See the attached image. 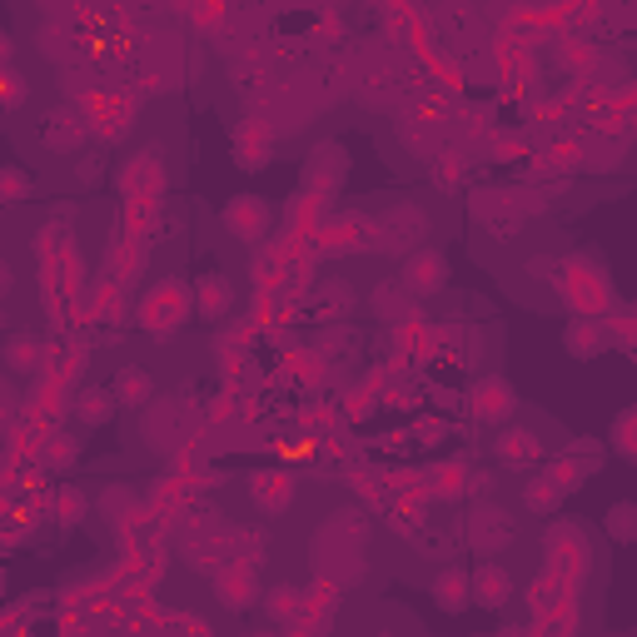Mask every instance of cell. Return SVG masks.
I'll return each mask as SVG.
<instances>
[{
  "label": "cell",
  "mask_w": 637,
  "mask_h": 637,
  "mask_svg": "<svg viewBox=\"0 0 637 637\" xmlns=\"http://www.w3.org/2000/svg\"><path fill=\"white\" fill-rule=\"evenodd\" d=\"M513 538H519V523H513V513L498 503H478L469 513V544L478 548L484 558H498L513 548Z\"/></svg>",
  "instance_id": "cell-1"
},
{
  "label": "cell",
  "mask_w": 637,
  "mask_h": 637,
  "mask_svg": "<svg viewBox=\"0 0 637 637\" xmlns=\"http://www.w3.org/2000/svg\"><path fill=\"white\" fill-rule=\"evenodd\" d=\"M469 409H473L478 424L503 428V424L519 419V389H513L503 374H484L478 384H473V394H469Z\"/></svg>",
  "instance_id": "cell-2"
},
{
  "label": "cell",
  "mask_w": 637,
  "mask_h": 637,
  "mask_svg": "<svg viewBox=\"0 0 637 637\" xmlns=\"http://www.w3.org/2000/svg\"><path fill=\"white\" fill-rule=\"evenodd\" d=\"M578 484H583V469L553 463V469H544L538 478H528V484H523V508H528V513H538V519H548V513H558V508H563V498L573 494Z\"/></svg>",
  "instance_id": "cell-3"
},
{
  "label": "cell",
  "mask_w": 637,
  "mask_h": 637,
  "mask_svg": "<svg viewBox=\"0 0 637 637\" xmlns=\"http://www.w3.org/2000/svg\"><path fill=\"white\" fill-rule=\"evenodd\" d=\"M249 503L260 508L264 519H279V513H289L295 508V473H284V469H260V473H249Z\"/></svg>",
  "instance_id": "cell-4"
},
{
  "label": "cell",
  "mask_w": 637,
  "mask_h": 637,
  "mask_svg": "<svg viewBox=\"0 0 637 637\" xmlns=\"http://www.w3.org/2000/svg\"><path fill=\"white\" fill-rule=\"evenodd\" d=\"M399 284L413 299H434L438 289L449 284V260H444L438 249H413L409 260H403V270H399Z\"/></svg>",
  "instance_id": "cell-5"
},
{
  "label": "cell",
  "mask_w": 637,
  "mask_h": 637,
  "mask_svg": "<svg viewBox=\"0 0 637 637\" xmlns=\"http://www.w3.org/2000/svg\"><path fill=\"white\" fill-rule=\"evenodd\" d=\"M544 453H548V438H538L523 424H503L494 438V459L503 463V469L523 473V469H533V463H544Z\"/></svg>",
  "instance_id": "cell-6"
},
{
  "label": "cell",
  "mask_w": 637,
  "mask_h": 637,
  "mask_svg": "<svg viewBox=\"0 0 637 637\" xmlns=\"http://www.w3.org/2000/svg\"><path fill=\"white\" fill-rule=\"evenodd\" d=\"M513 598H519V578H513L498 558H488V563L473 567V602H478V608L498 613V608H508Z\"/></svg>",
  "instance_id": "cell-7"
},
{
  "label": "cell",
  "mask_w": 637,
  "mask_h": 637,
  "mask_svg": "<svg viewBox=\"0 0 637 637\" xmlns=\"http://www.w3.org/2000/svg\"><path fill=\"white\" fill-rule=\"evenodd\" d=\"M225 229L235 239H245V245H254V239H264V229H270V220H274V210L260 200V195H239V200H229L225 204Z\"/></svg>",
  "instance_id": "cell-8"
},
{
  "label": "cell",
  "mask_w": 637,
  "mask_h": 637,
  "mask_svg": "<svg viewBox=\"0 0 637 637\" xmlns=\"http://www.w3.org/2000/svg\"><path fill=\"white\" fill-rule=\"evenodd\" d=\"M214 598H220V608H229V613H245V608H254V598H260V578H254V563H229L214 573Z\"/></svg>",
  "instance_id": "cell-9"
},
{
  "label": "cell",
  "mask_w": 637,
  "mask_h": 637,
  "mask_svg": "<svg viewBox=\"0 0 637 637\" xmlns=\"http://www.w3.org/2000/svg\"><path fill=\"white\" fill-rule=\"evenodd\" d=\"M185 314H189V299L179 295V289H170L165 284V299H160V289H154L150 299H145V309H140V324L154 334V339H170V334L185 324Z\"/></svg>",
  "instance_id": "cell-10"
},
{
  "label": "cell",
  "mask_w": 637,
  "mask_h": 637,
  "mask_svg": "<svg viewBox=\"0 0 637 637\" xmlns=\"http://www.w3.org/2000/svg\"><path fill=\"white\" fill-rule=\"evenodd\" d=\"M85 130H90V125H85L80 110H55V115L40 120V145L55 154H71L85 145Z\"/></svg>",
  "instance_id": "cell-11"
},
{
  "label": "cell",
  "mask_w": 637,
  "mask_h": 637,
  "mask_svg": "<svg viewBox=\"0 0 637 637\" xmlns=\"http://www.w3.org/2000/svg\"><path fill=\"white\" fill-rule=\"evenodd\" d=\"M434 602L444 608V613H463V608H473V573L459 563H449L444 573H434Z\"/></svg>",
  "instance_id": "cell-12"
},
{
  "label": "cell",
  "mask_w": 637,
  "mask_h": 637,
  "mask_svg": "<svg viewBox=\"0 0 637 637\" xmlns=\"http://www.w3.org/2000/svg\"><path fill=\"white\" fill-rule=\"evenodd\" d=\"M110 389H115L120 409H145L154 399V374L140 364H120L115 378H110Z\"/></svg>",
  "instance_id": "cell-13"
},
{
  "label": "cell",
  "mask_w": 637,
  "mask_h": 637,
  "mask_svg": "<svg viewBox=\"0 0 637 637\" xmlns=\"http://www.w3.org/2000/svg\"><path fill=\"white\" fill-rule=\"evenodd\" d=\"M563 349L573 359H598L608 349V329H602V318H573L563 329Z\"/></svg>",
  "instance_id": "cell-14"
},
{
  "label": "cell",
  "mask_w": 637,
  "mask_h": 637,
  "mask_svg": "<svg viewBox=\"0 0 637 637\" xmlns=\"http://www.w3.org/2000/svg\"><path fill=\"white\" fill-rule=\"evenodd\" d=\"M428 229V214L413 210V204H399V210L384 214V239H389V249H409L413 239H424Z\"/></svg>",
  "instance_id": "cell-15"
},
{
  "label": "cell",
  "mask_w": 637,
  "mask_h": 637,
  "mask_svg": "<svg viewBox=\"0 0 637 637\" xmlns=\"http://www.w3.org/2000/svg\"><path fill=\"white\" fill-rule=\"evenodd\" d=\"M229 304H235V284L225 279V274H204L200 284H195V309H200V318H225Z\"/></svg>",
  "instance_id": "cell-16"
},
{
  "label": "cell",
  "mask_w": 637,
  "mask_h": 637,
  "mask_svg": "<svg viewBox=\"0 0 637 637\" xmlns=\"http://www.w3.org/2000/svg\"><path fill=\"white\" fill-rule=\"evenodd\" d=\"M71 409H75V419H80L85 428H105L110 419H115L120 399H115V389H80Z\"/></svg>",
  "instance_id": "cell-17"
},
{
  "label": "cell",
  "mask_w": 637,
  "mask_h": 637,
  "mask_svg": "<svg viewBox=\"0 0 637 637\" xmlns=\"http://www.w3.org/2000/svg\"><path fill=\"white\" fill-rule=\"evenodd\" d=\"M602 533H608L617 548H633V544H637V503H633V498H623V503L608 508V519H602Z\"/></svg>",
  "instance_id": "cell-18"
},
{
  "label": "cell",
  "mask_w": 637,
  "mask_h": 637,
  "mask_svg": "<svg viewBox=\"0 0 637 637\" xmlns=\"http://www.w3.org/2000/svg\"><path fill=\"white\" fill-rule=\"evenodd\" d=\"M608 444H613L617 459L637 463V403H633V409H623V413L613 419V428H608Z\"/></svg>",
  "instance_id": "cell-19"
},
{
  "label": "cell",
  "mask_w": 637,
  "mask_h": 637,
  "mask_svg": "<svg viewBox=\"0 0 637 637\" xmlns=\"http://www.w3.org/2000/svg\"><path fill=\"white\" fill-rule=\"evenodd\" d=\"M409 299H413V295L403 289L399 279H384V284L374 289V314H378V318H399L403 309H409Z\"/></svg>",
  "instance_id": "cell-20"
},
{
  "label": "cell",
  "mask_w": 637,
  "mask_h": 637,
  "mask_svg": "<svg viewBox=\"0 0 637 637\" xmlns=\"http://www.w3.org/2000/svg\"><path fill=\"white\" fill-rule=\"evenodd\" d=\"M399 140L409 154H419V160H428V154H438V135L428 130V125H419V120H409V125H399Z\"/></svg>",
  "instance_id": "cell-21"
},
{
  "label": "cell",
  "mask_w": 637,
  "mask_h": 637,
  "mask_svg": "<svg viewBox=\"0 0 637 637\" xmlns=\"http://www.w3.org/2000/svg\"><path fill=\"white\" fill-rule=\"evenodd\" d=\"M5 359H11L15 374H30V369H40V344L30 339V334H15L11 349H5Z\"/></svg>",
  "instance_id": "cell-22"
},
{
  "label": "cell",
  "mask_w": 637,
  "mask_h": 637,
  "mask_svg": "<svg viewBox=\"0 0 637 637\" xmlns=\"http://www.w3.org/2000/svg\"><path fill=\"white\" fill-rule=\"evenodd\" d=\"M264 608H270L274 617H284V623H289V617H295L299 608H304V598H299V588L279 583V588H270V592H264Z\"/></svg>",
  "instance_id": "cell-23"
},
{
  "label": "cell",
  "mask_w": 637,
  "mask_h": 637,
  "mask_svg": "<svg viewBox=\"0 0 637 637\" xmlns=\"http://www.w3.org/2000/svg\"><path fill=\"white\" fill-rule=\"evenodd\" d=\"M71 459H75V438L71 434H55V438H50V449H46V463H50V469H65Z\"/></svg>",
  "instance_id": "cell-24"
},
{
  "label": "cell",
  "mask_w": 637,
  "mask_h": 637,
  "mask_svg": "<svg viewBox=\"0 0 637 637\" xmlns=\"http://www.w3.org/2000/svg\"><path fill=\"white\" fill-rule=\"evenodd\" d=\"M55 513H65V523H75L71 513H85V494H75V488L65 484V488L55 494Z\"/></svg>",
  "instance_id": "cell-25"
},
{
  "label": "cell",
  "mask_w": 637,
  "mask_h": 637,
  "mask_svg": "<svg viewBox=\"0 0 637 637\" xmlns=\"http://www.w3.org/2000/svg\"><path fill=\"white\" fill-rule=\"evenodd\" d=\"M130 503H135L130 488H110V494H105V513H110V523H120V513H130Z\"/></svg>",
  "instance_id": "cell-26"
},
{
  "label": "cell",
  "mask_w": 637,
  "mask_h": 637,
  "mask_svg": "<svg viewBox=\"0 0 637 637\" xmlns=\"http://www.w3.org/2000/svg\"><path fill=\"white\" fill-rule=\"evenodd\" d=\"M85 90H90V75L65 71V95H85Z\"/></svg>",
  "instance_id": "cell-27"
},
{
  "label": "cell",
  "mask_w": 637,
  "mask_h": 637,
  "mask_svg": "<svg viewBox=\"0 0 637 637\" xmlns=\"http://www.w3.org/2000/svg\"><path fill=\"white\" fill-rule=\"evenodd\" d=\"M25 185H30V179H25V175H21V170H15V165L5 170V189H11L15 200H21V195H25Z\"/></svg>",
  "instance_id": "cell-28"
}]
</instances>
